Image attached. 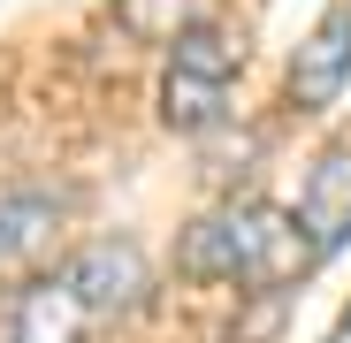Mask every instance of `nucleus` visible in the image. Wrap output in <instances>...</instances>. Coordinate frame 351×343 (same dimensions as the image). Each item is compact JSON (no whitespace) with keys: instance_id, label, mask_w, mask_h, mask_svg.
<instances>
[{"instance_id":"nucleus-8","label":"nucleus","mask_w":351,"mask_h":343,"mask_svg":"<svg viewBox=\"0 0 351 343\" xmlns=\"http://www.w3.org/2000/svg\"><path fill=\"white\" fill-rule=\"evenodd\" d=\"M206 8H214V0H114L123 31H138V38H176V31L206 23Z\"/></svg>"},{"instance_id":"nucleus-7","label":"nucleus","mask_w":351,"mask_h":343,"mask_svg":"<svg viewBox=\"0 0 351 343\" xmlns=\"http://www.w3.org/2000/svg\"><path fill=\"white\" fill-rule=\"evenodd\" d=\"M221 99H229V84L221 77H191V69H168V84H160L168 130H214L221 123Z\"/></svg>"},{"instance_id":"nucleus-9","label":"nucleus","mask_w":351,"mask_h":343,"mask_svg":"<svg viewBox=\"0 0 351 343\" xmlns=\"http://www.w3.org/2000/svg\"><path fill=\"white\" fill-rule=\"evenodd\" d=\"M168 69H191V77H221V84H229V77L245 69V53L229 46L221 31L191 23V31H176V62H168Z\"/></svg>"},{"instance_id":"nucleus-3","label":"nucleus","mask_w":351,"mask_h":343,"mask_svg":"<svg viewBox=\"0 0 351 343\" xmlns=\"http://www.w3.org/2000/svg\"><path fill=\"white\" fill-rule=\"evenodd\" d=\"M343 77H351V8H328L306 31V46L290 53V99H298V114H321L343 92Z\"/></svg>"},{"instance_id":"nucleus-1","label":"nucleus","mask_w":351,"mask_h":343,"mask_svg":"<svg viewBox=\"0 0 351 343\" xmlns=\"http://www.w3.org/2000/svg\"><path fill=\"white\" fill-rule=\"evenodd\" d=\"M184 267L206 275V282H245V290H282V282H298L321 267V244H313V229L298 214H282V206H221L206 221H191V237H184Z\"/></svg>"},{"instance_id":"nucleus-10","label":"nucleus","mask_w":351,"mask_h":343,"mask_svg":"<svg viewBox=\"0 0 351 343\" xmlns=\"http://www.w3.org/2000/svg\"><path fill=\"white\" fill-rule=\"evenodd\" d=\"M328 343H351V313H343V320H336V335H328Z\"/></svg>"},{"instance_id":"nucleus-2","label":"nucleus","mask_w":351,"mask_h":343,"mask_svg":"<svg viewBox=\"0 0 351 343\" xmlns=\"http://www.w3.org/2000/svg\"><path fill=\"white\" fill-rule=\"evenodd\" d=\"M62 282L84 298V313H138V305H145V290H153V267H145V252H138V244L99 237V244H84V252H77V267H69Z\"/></svg>"},{"instance_id":"nucleus-6","label":"nucleus","mask_w":351,"mask_h":343,"mask_svg":"<svg viewBox=\"0 0 351 343\" xmlns=\"http://www.w3.org/2000/svg\"><path fill=\"white\" fill-rule=\"evenodd\" d=\"M84 298L69 282H31L16 298V320H8V343H84Z\"/></svg>"},{"instance_id":"nucleus-5","label":"nucleus","mask_w":351,"mask_h":343,"mask_svg":"<svg viewBox=\"0 0 351 343\" xmlns=\"http://www.w3.org/2000/svg\"><path fill=\"white\" fill-rule=\"evenodd\" d=\"M298 221L313 229L321 252L351 244V153H321V160H313V176H306V191H298Z\"/></svg>"},{"instance_id":"nucleus-4","label":"nucleus","mask_w":351,"mask_h":343,"mask_svg":"<svg viewBox=\"0 0 351 343\" xmlns=\"http://www.w3.org/2000/svg\"><path fill=\"white\" fill-rule=\"evenodd\" d=\"M53 229H62V206L46 191H0V282L31 275L53 252Z\"/></svg>"}]
</instances>
